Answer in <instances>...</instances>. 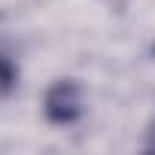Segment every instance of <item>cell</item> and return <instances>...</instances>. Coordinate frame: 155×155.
<instances>
[{
  "label": "cell",
  "mask_w": 155,
  "mask_h": 155,
  "mask_svg": "<svg viewBox=\"0 0 155 155\" xmlns=\"http://www.w3.org/2000/svg\"><path fill=\"white\" fill-rule=\"evenodd\" d=\"M146 149H149V152H155V122H152V128H149V140H146Z\"/></svg>",
  "instance_id": "obj_3"
},
{
  "label": "cell",
  "mask_w": 155,
  "mask_h": 155,
  "mask_svg": "<svg viewBox=\"0 0 155 155\" xmlns=\"http://www.w3.org/2000/svg\"><path fill=\"white\" fill-rule=\"evenodd\" d=\"M46 116L55 125H70L82 116V91L76 82L61 79L46 91Z\"/></svg>",
  "instance_id": "obj_1"
},
{
  "label": "cell",
  "mask_w": 155,
  "mask_h": 155,
  "mask_svg": "<svg viewBox=\"0 0 155 155\" xmlns=\"http://www.w3.org/2000/svg\"><path fill=\"white\" fill-rule=\"evenodd\" d=\"M15 79H18L15 64H12L6 55H0V94H9V91L15 88Z\"/></svg>",
  "instance_id": "obj_2"
}]
</instances>
